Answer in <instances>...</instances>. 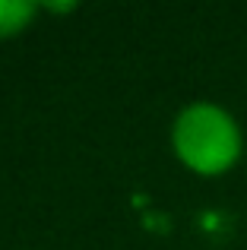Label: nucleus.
<instances>
[{
	"mask_svg": "<svg viewBox=\"0 0 247 250\" xmlns=\"http://www.w3.org/2000/svg\"><path fill=\"white\" fill-rule=\"evenodd\" d=\"M32 16H35V3L32 0H0V35L19 32Z\"/></svg>",
	"mask_w": 247,
	"mask_h": 250,
	"instance_id": "nucleus-2",
	"label": "nucleus"
},
{
	"mask_svg": "<svg viewBox=\"0 0 247 250\" xmlns=\"http://www.w3.org/2000/svg\"><path fill=\"white\" fill-rule=\"evenodd\" d=\"M73 6L76 3H70V0H67V3H54V0H51V3H44V10H51V13H67V10H73Z\"/></svg>",
	"mask_w": 247,
	"mask_h": 250,
	"instance_id": "nucleus-3",
	"label": "nucleus"
},
{
	"mask_svg": "<svg viewBox=\"0 0 247 250\" xmlns=\"http://www.w3.org/2000/svg\"><path fill=\"white\" fill-rule=\"evenodd\" d=\"M174 149L181 162L200 174H222L241 152V133L222 108L200 102L174 121Z\"/></svg>",
	"mask_w": 247,
	"mask_h": 250,
	"instance_id": "nucleus-1",
	"label": "nucleus"
}]
</instances>
